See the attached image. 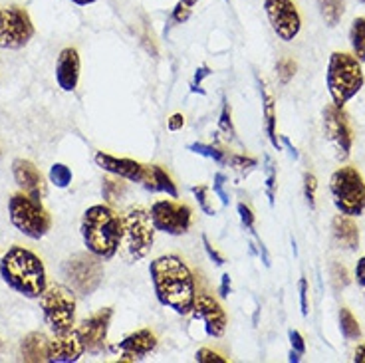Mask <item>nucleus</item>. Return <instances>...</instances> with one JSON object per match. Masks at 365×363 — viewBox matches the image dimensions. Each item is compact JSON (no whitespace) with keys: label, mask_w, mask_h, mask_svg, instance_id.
I'll return each mask as SVG.
<instances>
[{"label":"nucleus","mask_w":365,"mask_h":363,"mask_svg":"<svg viewBox=\"0 0 365 363\" xmlns=\"http://www.w3.org/2000/svg\"><path fill=\"white\" fill-rule=\"evenodd\" d=\"M149 278L157 302L179 316H189L197 300V282L189 264L177 255L159 256L149 264Z\"/></svg>","instance_id":"nucleus-1"},{"label":"nucleus","mask_w":365,"mask_h":363,"mask_svg":"<svg viewBox=\"0 0 365 363\" xmlns=\"http://www.w3.org/2000/svg\"><path fill=\"white\" fill-rule=\"evenodd\" d=\"M0 278L20 296L36 300L48 286L42 258L24 246H10L0 258Z\"/></svg>","instance_id":"nucleus-2"},{"label":"nucleus","mask_w":365,"mask_h":363,"mask_svg":"<svg viewBox=\"0 0 365 363\" xmlns=\"http://www.w3.org/2000/svg\"><path fill=\"white\" fill-rule=\"evenodd\" d=\"M80 232L88 252L101 260H111L121 246L123 218L110 205H93L83 213Z\"/></svg>","instance_id":"nucleus-3"},{"label":"nucleus","mask_w":365,"mask_h":363,"mask_svg":"<svg viewBox=\"0 0 365 363\" xmlns=\"http://www.w3.org/2000/svg\"><path fill=\"white\" fill-rule=\"evenodd\" d=\"M365 76L361 62L354 54L334 52L329 56L326 68V88H328L331 103L344 108L351 98H356L364 88Z\"/></svg>","instance_id":"nucleus-4"},{"label":"nucleus","mask_w":365,"mask_h":363,"mask_svg":"<svg viewBox=\"0 0 365 363\" xmlns=\"http://www.w3.org/2000/svg\"><path fill=\"white\" fill-rule=\"evenodd\" d=\"M123 238H121V256L128 264L143 260L155 242V228L149 217V210L141 205H131L123 215Z\"/></svg>","instance_id":"nucleus-5"},{"label":"nucleus","mask_w":365,"mask_h":363,"mask_svg":"<svg viewBox=\"0 0 365 363\" xmlns=\"http://www.w3.org/2000/svg\"><path fill=\"white\" fill-rule=\"evenodd\" d=\"M38 300L46 326L54 336L70 334L76 327V296L72 288L52 282Z\"/></svg>","instance_id":"nucleus-6"},{"label":"nucleus","mask_w":365,"mask_h":363,"mask_svg":"<svg viewBox=\"0 0 365 363\" xmlns=\"http://www.w3.org/2000/svg\"><path fill=\"white\" fill-rule=\"evenodd\" d=\"M334 207L346 217H361L365 213V181L356 167H339L329 179Z\"/></svg>","instance_id":"nucleus-7"},{"label":"nucleus","mask_w":365,"mask_h":363,"mask_svg":"<svg viewBox=\"0 0 365 363\" xmlns=\"http://www.w3.org/2000/svg\"><path fill=\"white\" fill-rule=\"evenodd\" d=\"M9 217L12 227L32 240L44 238L52 227V218L42 207V200L32 199L24 193H16L9 199Z\"/></svg>","instance_id":"nucleus-8"},{"label":"nucleus","mask_w":365,"mask_h":363,"mask_svg":"<svg viewBox=\"0 0 365 363\" xmlns=\"http://www.w3.org/2000/svg\"><path fill=\"white\" fill-rule=\"evenodd\" d=\"M62 274L76 294L91 296L101 286L103 264H101V258L93 256L91 252H80L66 260L62 266Z\"/></svg>","instance_id":"nucleus-9"},{"label":"nucleus","mask_w":365,"mask_h":363,"mask_svg":"<svg viewBox=\"0 0 365 363\" xmlns=\"http://www.w3.org/2000/svg\"><path fill=\"white\" fill-rule=\"evenodd\" d=\"M149 217L157 232L169 236L187 235L192 227V210L185 203L175 200H155L151 205Z\"/></svg>","instance_id":"nucleus-10"},{"label":"nucleus","mask_w":365,"mask_h":363,"mask_svg":"<svg viewBox=\"0 0 365 363\" xmlns=\"http://www.w3.org/2000/svg\"><path fill=\"white\" fill-rule=\"evenodd\" d=\"M34 38V24L26 10L20 6L0 9V48L22 50Z\"/></svg>","instance_id":"nucleus-11"},{"label":"nucleus","mask_w":365,"mask_h":363,"mask_svg":"<svg viewBox=\"0 0 365 363\" xmlns=\"http://www.w3.org/2000/svg\"><path fill=\"white\" fill-rule=\"evenodd\" d=\"M262 6L278 40L294 42L302 30V16L294 0H262Z\"/></svg>","instance_id":"nucleus-12"},{"label":"nucleus","mask_w":365,"mask_h":363,"mask_svg":"<svg viewBox=\"0 0 365 363\" xmlns=\"http://www.w3.org/2000/svg\"><path fill=\"white\" fill-rule=\"evenodd\" d=\"M324 133L328 137L329 143L336 147L339 159L346 161L351 153V147H354V131H351L349 118L344 108H338L331 103L324 109Z\"/></svg>","instance_id":"nucleus-13"},{"label":"nucleus","mask_w":365,"mask_h":363,"mask_svg":"<svg viewBox=\"0 0 365 363\" xmlns=\"http://www.w3.org/2000/svg\"><path fill=\"white\" fill-rule=\"evenodd\" d=\"M111 318H113V310L101 308L100 312L91 314L90 318H83L78 326L73 327L88 354H100L106 347Z\"/></svg>","instance_id":"nucleus-14"},{"label":"nucleus","mask_w":365,"mask_h":363,"mask_svg":"<svg viewBox=\"0 0 365 363\" xmlns=\"http://www.w3.org/2000/svg\"><path fill=\"white\" fill-rule=\"evenodd\" d=\"M192 318L202 322L205 332L209 337H222L227 332L228 319L225 310L210 294H197L195 306H192Z\"/></svg>","instance_id":"nucleus-15"},{"label":"nucleus","mask_w":365,"mask_h":363,"mask_svg":"<svg viewBox=\"0 0 365 363\" xmlns=\"http://www.w3.org/2000/svg\"><path fill=\"white\" fill-rule=\"evenodd\" d=\"M155 347L157 337L149 327L137 329V332L125 336L118 345H115V349L121 354L119 355V362H141V359L151 354Z\"/></svg>","instance_id":"nucleus-16"},{"label":"nucleus","mask_w":365,"mask_h":363,"mask_svg":"<svg viewBox=\"0 0 365 363\" xmlns=\"http://www.w3.org/2000/svg\"><path fill=\"white\" fill-rule=\"evenodd\" d=\"M96 165L100 167L101 171L110 173L113 177L125 179L129 183H139V185H141L143 175H145V165H141L135 159L115 157V155L103 153V151L96 153Z\"/></svg>","instance_id":"nucleus-17"},{"label":"nucleus","mask_w":365,"mask_h":363,"mask_svg":"<svg viewBox=\"0 0 365 363\" xmlns=\"http://www.w3.org/2000/svg\"><path fill=\"white\" fill-rule=\"evenodd\" d=\"M12 175L14 181L20 187V191L32 197V199L42 200L46 195V183L42 173L38 171V167L28 159H14L12 161Z\"/></svg>","instance_id":"nucleus-18"},{"label":"nucleus","mask_w":365,"mask_h":363,"mask_svg":"<svg viewBox=\"0 0 365 363\" xmlns=\"http://www.w3.org/2000/svg\"><path fill=\"white\" fill-rule=\"evenodd\" d=\"M83 354H86V347L80 336L76 334V329L64 336H56L54 339H50V345H48V362L52 363H73Z\"/></svg>","instance_id":"nucleus-19"},{"label":"nucleus","mask_w":365,"mask_h":363,"mask_svg":"<svg viewBox=\"0 0 365 363\" xmlns=\"http://www.w3.org/2000/svg\"><path fill=\"white\" fill-rule=\"evenodd\" d=\"M80 54L76 48H64L56 60V83L64 91H73L80 82Z\"/></svg>","instance_id":"nucleus-20"},{"label":"nucleus","mask_w":365,"mask_h":363,"mask_svg":"<svg viewBox=\"0 0 365 363\" xmlns=\"http://www.w3.org/2000/svg\"><path fill=\"white\" fill-rule=\"evenodd\" d=\"M141 187L151 193H165L171 199H179L177 185L161 165H145V175H143Z\"/></svg>","instance_id":"nucleus-21"},{"label":"nucleus","mask_w":365,"mask_h":363,"mask_svg":"<svg viewBox=\"0 0 365 363\" xmlns=\"http://www.w3.org/2000/svg\"><path fill=\"white\" fill-rule=\"evenodd\" d=\"M48 345L50 339L42 332H32L20 342V359L28 363L48 362Z\"/></svg>","instance_id":"nucleus-22"},{"label":"nucleus","mask_w":365,"mask_h":363,"mask_svg":"<svg viewBox=\"0 0 365 363\" xmlns=\"http://www.w3.org/2000/svg\"><path fill=\"white\" fill-rule=\"evenodd\" d=\"M331 232L339 246H344L347 250H357L359 248V228L351 220V217H346L339 213L338 217L331 220Z\"/></svg>","instance_id":"nucleus-23"},{"label":"nucleus","mask_w":365,"mask_h":363,"mask_svg":"<svg viewBox=\"0 0 365 363\" xmlns=\"http://www.w3.org/2000/svg\"><path fill=\"white\" fill-rule=\"evenodd\" d=\"M260 98H262V118H264V128L266 136H268V141L272 143V147L276 151H282V145L278 141V133H276V101H274V96L270 91L266 90L264 82H260Z\"/></svg>","instance_id":"nucleus-24"},{"label":"nucleus","mask_w":365,"mask_h":363,"mask_svg":"<svg viewBox=\"0 0 365 363\" xmlns=\"http://www.w3.org/2000/svg\"><path fill=\"white\" fill-rule=\"evenodd\" d=\"M349 46L359 62H365V19L357 16L349 26Z\"/></svg>","instance_id":"nucleus-25"},{"label":"nucleus","mask_w":365,"mask_h":363,"mask_svg":"<svg viewBox=\"0 0 365 363\" xmlns=\"http://www.w3.org/2000/svg\"><path fill=\"white\" fill-rule=\"evenodd\" d=\"M346 12V0H319V14L329 28L338 26Z\"/></svg>","instance_id":"nucleus-26"},{"label":"nucleus","mask_w":365,"mask_h":363,"mask_svg":"<svg viewBox=\"0 0 365 363\" xmlns=\"http://www.w3.org/2000/svg\"><path fill=\"white\" fill-rule=\"evenodd\" d=\"M123 195H125V185L119 181V177H106L103 181H101V197L106 200V205H115L119 200L123 199Z\"/></svg>","instance_id":"nucleus-27"},{"label":"nucleus","mask_w":365,"mask_h":363,"mask_svg":"<svg viewBox=\"0 0 365 363\" xmlns=\"http://www.w3.org/2000/svg\"><path fill=\"white\" fill-rule=\"evenodd\" d=\"M339 329H341V336L346 337L347 342H354V339L361 337L359 322H357L356 316L347 308L339 310Z\"/></svg>","instance_id":"nucleus-28"},{"label":"nucleus","mask_w":365,"mask_h":363,"mask_svg":"<svg viewBox=\"0 0 365 363\" xmlns=\"http://www.w3.org/2000/svg\"><path fill=\"white\" fill-rule=\"evenodd\" d=\"M191 153L201 155V157H207V159H212V161H217L219 165L227 163V151H222L220 147L217 145H207V143H191V145L187 147Z\"/></svg>","instance_id":"nucleus-29"},{"label":"nucleus","mask_w":365,"mask_h":363,"mask_svg":"<svg viewBox=\"0 0 365 363\" xmlns=\"http://www.w3.org/2000/svg\"><path fill=\"white\" fill-rule=\"evenodd\" d=\"M227 163H230V167H232L235 171L242 173V175H248L255 167H258V159L242 153H230L227 157Z\"/></svg>","instance_id":"nucleus-30"},{"label":"nucleus","mask_w":365,"mask_h":363,"mask_svg":"<svg viewBox=\"0 0 365 363\" xmlns=\"http://www.w3.org/2000/svg\"><path fill=\"white\" fill-rule=\"evenodd\" d=\"M50 181L54 183L58 189H66L72 183V171L64 163H54L50 169Z\"/></svg>","instance_id":"nucleus-31"},{"label":"nucleus","mask_w":365,"mask_h":363,"mask_svg":"<svg viewBox=\"0 0 365 363\" xmlns=\"http://www.w3.org/2000/svg\"><path fill=\"white\" fill-rule=\"evenodd\" d=\"M219 131L225 133L227 139H235V126H232V113H230V106H228L227 98H222V109L219 116Z\"/></svg>","instance_id":"nucleus-32"},{"label":"nucleus","mask_w":365,"mask_h":363,"mask_svg":"<svg viewBox=\"0 0 365 363\" xmlns=\"http://www.w3.org/2000/svg\"><path fill=\"white\" fill-rule=\"evenodd\" d=\"M296 70H298V66H296V62L290 60V58H282V60H278V64H276L278 82L282 83V86H288V83L294 80Z\"/></svg>","instance_id":"nucleus-33"},{"label":"nucleus","mask_w":365,"mask_h":363,"mask_svg":"<svg viewBox=\"0 0 365 363\" xmlns=\"http://www.w3.org/2000/svg\"><path fill=\"white\" fill-rule=\"evenodd\" d=\"M192 197L195 200L199 203V209L207 215V217H215L217 215V210L212 209V205H210V199H209V189L205 187V185H199V187H192L191 189Z\"/></svg>","instance_id":"nucleus-34"},{"label":"nucleus","mask_w":365,"mask_h":363,"mask_svg":"<svg viewBox=\"0 0 365 363\" xmlns=\"http://www.w3.org/2000/svg\"><path fill=\"white\" fill-rule=\"evenodd\" d=\"M316 193H318V179L314 173H306L304 175V197L312 210L316 209Z\"/></svg>","instance_id":"nucleus-35"},{"label":"nucleus","mask_w":365,"mask_h":363,"mask_svg":"<svg viewBox=\"0 0 365 363\" xmlns=\"http://www.w3.org/2000/svg\"><path fill=\"white\" fill-rule=\"evenodd\" d=\"M237 210H238V217H240V223H242V227L247 228L250 235L256 236V228H255V213L250 210V207H247L245 203H238L237 205Z\"/></svg>","instance_id":"nucleus-36"},{"label":"nucleus","mask_w":365,"mask_h":363,"mask_svg":"<svg viewBox=\"0 0 365 363\" xmlns=\"http://www.w3.org/2000/svg\"><path fill=\"white\" fill-rule=\"evenodd\" d=\"M195 362L197 363H228L227 357H222L217 352H212L209 347H202L199 349L197 354H195Z\"/></svg>","instance_id":"nucleus-37"},{"label":"nucleus","mask_w":365,"mask_h":363,"mask_svg":"<svg viewBox=\"0 0 365 363\" xmlns=\"http://www.w3.org/2000/svg\"><path fill=\"white\" fill-rule=\"evenodd\" d=\"M266 171H268V177H266V197L270 200V205H274V197H276V171H274L272 161L266 157Z\"/></svg>","instance_id":"nucleus-38"},{"label":"nucleus","mask_w":365,"mask_h":363,"mask_svg":"<svg viewBox=\"0 0 365 363\" xmlns=\"http://www.w3.org/2000/svg\"><path fill=\"white\" fill-rule=\"evenodd\" d=\"M225 185H227V177H225L222 173H217V175H215V181H212V191L219 197L220 203L227 207L230 200H228V195L227 191H225Z\"/></svg>","instance_id":"nucleus-39"},{"label":"nucleus","mask_w":365,"mask_h":363,"mask_svg":"<svg viewBox=\"0 0 365 363\" xmlns=\"http://www.w3.org/2000/svg\"><path fill=\"white\" fill-rule=\"evenodd\" d=\"M210 73L212 72H210L209 66H201V68H197V72H195V78H192V83H191L192 93H201V96H205V90L201 88V83L205 78H209Z\"/></svg>","instance_id":"nucleus-40"},{"label":"nucleus","mask_w":365,"mask_h":363,"mask_svg":"<svg viewBox=\"0 0 365 363\" xmlns=\"http://www.w3.org/2000/svg\"><path fill=\"white\" fill-rule=\"evenodd\" d=\"M189 19H191V9L185 6L181 0H179V2L175 4L173 12H171V20H173L175 24H185Z\"/></svg>","instance_id":"nucleus-41"},{"label":"nucleus","mask_w":365,"mask_h":363,"mask_svg":"<svg viewBox=\"0 0 365 363\" xmlns=\"http://www.w3.org/2000/svg\"><path fill=\"white\" fill-rule=\"evenodd\" d=\"M201 240H202V248H205V252H207V256H209L210 260L217 264V266H222V264H225V256L220 255L219 250H217L215 246L210 245L209 238H207V236H205V235L201 236Z\"/></svg>","instance_id":"nucleus-42"},{"label":"nucleus","mask_w":365,"mask_h":363,"mask_svg":"<svg viewBox=\"0 0 365 363\" xmlns=\"http://www.w3.org/2000/svg\"><path fill=\"white\" fill-rule=\"evenodd\" d=\"M288 339H290V345H292L294 352H298L300 355L306 354V344H304V337L300 336V332L290 329V332H288Z\"/></svg>","instance_id":"nucleus-43"},{"label":"nucleus","mask_w":365,"mask_h":363,"mask_svg":"<svg viewBox=\"0 0 365 363\" xmlns=\"http://www.w3.org/2000/svg\"><path fill=\"white\" fill-rule=\"evenodd\" d=\"M298 290H300L302 316H308V282H306V278H300V282H298Z\"/></svg>","instance_id":"nucleus-44"},{"label":"nucleus","mask_w":365,"mask_h":363,"mask_svg":"<svg viewBox=\"0 0 365 363\" xmlns=\"http://www.w3.org/2000/svg\"><path fill=\"white\" fill-rule=\"evenodd\" d=\"M185 128V118L182 113H173L171 118L167 119V129L169 131H179V129Z\"/></svg>","instance_id":"nucleus-45"},{"label":"nucleus","mask_w":365,"mask_h":363,"mask_svg":"<svg viewBox=\"0 0 365 363\" xmlns=\"http://www.w3.org/2000/svg\"><path fill=\"white\" fill-rule=\"evenodd\" d=\"M356 282L359 288H365V256L356 264Z\"/></svg>","instance_id":"nucleus-46"},{"label":"nucleus","mask_w":365,"mask_h":363,"mask_svg":"<svg viewBox=\"0 0 365 363\" xmlns=\"http://www.w3.org/2000/svg\"><path fill=\"white\" fill-rule=\"evenodd\" d=\"M334 280H336V284H338V288L341 286V288H346L347 286V272H346V268L341 266L339 268L338 264L334 266Z\"/></svg>","instance_id":"nucleus-47"},{"label":"nucleus","mask_w":365,"mask_h":363,"mask_svg":"<svg viewBox=\"0 0 365 363\" xmlns=\"http://www.w3.org/2000/svg\"><path fill=\"white\" fill-rule=\"evenodd\" d=\"M232 292V286H230V276L228 274H222L220 276V286H219V294L220 298H228V294Z\"/></svg>","instance_id":"nucleus-48"},{"label":"nucleus","mask_w":365,"mask_h":363,"mask_svg":"<svg viewBox=\"0 0 365 363\" xmlns=\"http://www.w3.org/2000/svg\"><path fill=\"white\" fill-rule=\"evenodd\" d=\"M256 240H258V255L262 258V262H264L266 268H270V255H268V250H266L264 242H262L260 238H256Z\"/></svg>","instance_id":"nucleus-49"},{"label":"nucleus","mask_w":365,"mask_h":363,"mask_svg":"<svg viewBox=\"0 0 365 363\" xmlns=\"http://www.w3.org/2000/svg\"><path fill=\"white\" fill-rule=\"evenodd\" d=\"M280 141H282L284 145H286V149L290 151V155H292L294 159H298V157H300V153H298V149H296V147H294L292 143H290V139H288V137L282 136V137H280Z\"/></svg>","instance_id":"nucleus-50"},{"label":"nucleus","mask_w":365,"mask_h":363,"mask_svg":"<svg viewBox=\"0 0 365 363\" xmlns=\"http://www.w3.org/2000/svg\"><path fill=\"white\" fill-rule=\"evenodd\" d=\"M354 362H356V363H365V344L357 345L356 357H354Z\"/></svg>","instance_id":"nucleus-51"},{"label":"nucleus","mask_w":365,"mask_h":363,"mask_svg":"<svg viewBox=\"0 0 365 363\" xmlns=\"http://www.w3.org/2000/svg\"><path fill=\"white\" fill-rule=\"evenodd\" d=\"M73 4H78V6H90L93 2H98V0H70Z\"/></svg>","instance_id":"nucleus-52"},{"label":"nucleus","mask_w":365,"mask_h":363,"mask_svg":"<svg viewBox=\"0 0 365 363\" xmlns=\"http://www.w3.org/2000/svg\"><path fill=\"white\" fill-rule=\"evenodd\" d=\"M288 359H290V362H292V363H298L302 359V355L298 354V352H294V349H292V352H290V357H288Z\"/></svg>","instance_id":"nucleus-53"},{"label":"nucleus","mask_w":365,"mask_h":363,"mask_svg":"<svg viewBox=\"0 0 365 363\" xmlns=\"http://www.w3.org/2000/svg\"><path fill=\"white\" fill-rule=\"evenodd\" d=\"M181 2L185 6H189V9H192L195 4H199V0H181Z\"/></svg>","instance_id":"nucleus-54"},{"label":"nucleus","mask_w":365,"mask_h":363,"mask_svg":"<svg viewBox=\"0 0 365 363\" xmlns=\"http://www.w3.org/2000/svg\"><path fill=\"white\" fill-rule=\"evenodd\" d=\"M359 2H365V0H359Z\"/></svg>","instance_id":"nucleus-55"}]
</instances>
